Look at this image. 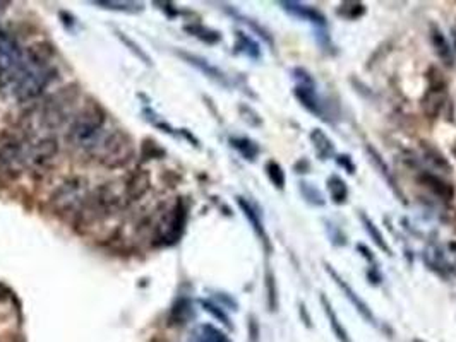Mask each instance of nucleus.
Segmentation results:
<instances>
[{
    "mask_svg": "<svg viewBox=\"0 0 456 342\" xmlns=\"http://www.w3.org/2000/svg\"><path fill=\"white\" fill-rule=\"evenodd\" d=\"M26 68L24 53L16 39L0 31V82L17 81Z\"/></svg>",
    "mask_w": 456,
    "mask_h": 342,
    "instance_id": "7ed1b4c3",
    "label": "nucleus"
},
{
    "mask_svg": "<svg viewBox=\"0 0 456 342\" xmlns=\"http://www.w3.org/2000/svg\"><path fill=\"white\" fill-rule=\"evenodd\" d=\"M181 55L184 57L185 60H189V64H192V66H196L197 68H199V70H203L204 74H206V75H210V77L217 79V81H221V82H225V77H224V74H221V72L218 70L217 67L210 66V64H208L206 60L199 59V57L189 55V53H184V52H182Z\"/></svg>",
    "mask_w": 456,
    "mask_h": 342,
    "instance_id": "5701e85b",
    "label": "nucleus"
},
{
    "mask_svg": "<svg viewBox=\"0 0 456 342\" xmlns=\"http://www.w3.org/2000/svg\"><path fill=\"white\" fill-rule=\"evenodd\" d=\"M190 313V307L188 301H181V303L175 305L174 313H172V320H177L175 323H185Z\"/></svg>",
    "mask_w": 456,
    "mask_h": 342,
    "instance_id": "2f4dec72",
    "label": "nucleus"
},
{
    "mask_svg": "<svg viewBox=\"0 0 456 342\" xmlns=\"http://www.w3.org/2000/svg\"><path fill=\"white\" fill-rule=\"evenodd\" d=\"M249 330H250V336H253V337H250V341L257 342V334H259V332H257V325H256V320H254V319H250Z\"/></svg>",
    "mask_w": 456,
    "mask_h": 342,
    "instance_id": "f704fd0d",
    "label": "nucleus"
},
{
    "mask_svg": "<svg viewBox=\"0 0 456 342\" xmlns=\"http://www.w3.org/2000/svg\"><path fill=\"white\" fill-rule=\"evenodd\" d=\"M184 225L185 209L181 200H177L174 207L165 212V216L161 218L160 225H158L156 228V240L160 241V243H174V241L181 236Z\"/></svg>",
    "mask_w": 456,
    "mask_h": 342,
    "instance_id": "6e6552de",
    "label": "nucleus"
},
{
    "mask_svg": "<svg viewBox=\"0 0 456 342\" xmlns=\"http://www.w3.org/2000/svg\"><path fill=\"white\" fill-rule=\"evenodd\" d=\"M430 39H432V45H434V48H436L439 59L443 60L446 66H450V67L453 66V52H451L450 45H448L446 38L441 35V31H437L436 28H434L432 35H430Z\"/></svg>",
    "mask_w": 456,
    "mask_h": 342,
    "instance_id": "aec40b11",
    "label": "nucleus"
},
{
    "mask_svg": "<svg viewBox=\"0 0 456 342\" xmlns=\"http://www.w3.org/2000/svg\"><path fill=\"white\" fill-rule=\"evenodd\" d=\"M328 189H329V193H331L333 202H335V204H345V202H347L348 187H347V183H345L338 175L329 176Z\"/></svg>",
    "mask_w": 456,
    "mask_h": 342,
    "instance_id": "412c9836",
    "label": "nucleus"
},
{
    "mask_svg": "<svg viewBox=\"0 0 456 342\" xmlns=\"http://www.w3.org/2000/svg\"><path fill=\"white\" fill-rule=\"evenodd\" d=\"M325 267H326V272H328L329 276H331V279L335 281V283L338 284V287H340V289L343 291V294H345V296H347L348 300H350V303L354 305L355 310H357V312L361 313V315L364 316V319L367 320L369 323H374V322H376V319H374V315H372L371 308H369V305L365 303V301L362 300V298L358 296L357 293H355V291H354V287H352L350 284H348L347 281H345L343 277L340 276V274L336 272L335 269L331 267V265H329V264H325Z\"/></svg>",
    "mask_w": 456,
    "mask_h": 342,
    "instance_id": "9d476101",
    "label": "nucleus"
},
{
    "mask_svg": "<svg viewBox=\"0 0 456 342\" xmlns=\"http://www.w3.org/2000/svg\"><path fill=\"white\" fill-rule=\"evenodd\" d=\"M364 12H365L364 3H358V2L342 3V9H340V14L348 17V19H357V17L362 16Z\"/></svg>",
    "mask_w": 456,
    "mask_h": 342,
    "instance_id": "7c9ffc66",
    "label": "nucleus"
},
{
    "mask_svg": "<svg viewBox=\"0 0 456 342\" xmlns=\"http://www.w3.org/2000/svg\"><path fill=\"white\" fill-rule=\"evenodd\" d=\"M293 93H295V98L299 99L305 110L314 113L316 117H322V115H325L321 102H319L318 95H316L314 91V84H297L295 91Z\"/></svg>",
    "mask_w": 456,
    "mask_h": 342,
    "instance_id": "f8f14e48",
    "label": "nucleus"
},
{
    "mask_svg": "<svg viewBox=\"0 0 456 342\" xmlns=\"http://www.w3.org/2000/svg\"><path fill=\"white\" fill-rule=\"evenodd\" d=\"M300 189H302L304 197L309 200V202L314 205H325L322 193L319 192L314 185H311V183H300Z\"/></svg>",
    "mask_w": 456,
    "mask_h": 342,
    "instance_id": "c756f323",
    "label": "nucleus"
},
{
    "mask_svg": "<svg viewBox=\"0 0 456 342\" xmlns=\"http://www.w3.org/2000/svg\"><path fill=\"white\" fill-rule=\"evenodd\" d=\"M321 303H322V308H325L326 316H328V320H329V327H331V330H333V334L336 336V339H338L340 342H354L352 341L350 334H348V330L345 329L343 323L340 322L338 315H336V312L333 310L331 303H329L328 298H326V294H321Z\"/></svg>",
    "mask_w": 456,
    "mask_h": 342,
    "instance_id": "dca6fc26",
    "label": "nucleus"
},
{
    "mask_svg": "<svg viewBox=\"0 0 456 342\" xmlns=\"http://www.w3.org/2000/svg\"><path fill=\"white\" fill-rule=\"evenodd\" d=\"M338 163L342 164L343 168H347L348 173H352V175H354V173H355V164L352 163L350 156H338Z\"/></svg>",
    "mask_w": 456,
    "mask_h": 342,
    "instance_id": "72a5a7b5",
    "label": "nucleus"
},
{
    "mask_svg": "<svg viewBox=\"0 0 456 342\" xmlns=\"http://www.w3.org/2000/svg\"><path fill=\"white\" fill-rule=\"evenodd\" d=\"M149 185H152V178H149V173L146 170H139L138 173L129 178L127 187H125V193L131 200H138L145 196L146 192L149 190Z\"/></svg>",
    "mask_w": 456,
    "mask_h": 342,
    "instance_id": "2eb2a0df",
    "label": "nucleus"
},
{
    "mask_svg": "<svg viewBox=\"0 0 456 342\" xmlns=\"http://www.w3.org/2000/svg\"><path fill=\"white\" fill-rule=\"evenodd\" d=\"M420 183H422V185H426L427 189L432 190L436 196L443 197V199H451V196H453V190H451V187L448 185V183H444L443 180L439 178V176H434V175H429V173H423V175L420 176Z\"/></svg>",
    "mask_w": 456,
    "mask_h": 342,
    "instance_id": "6ab92c4d",
    "label": "nucleus"
},
{
    "mask_svg": "<svg viewBox=\"0 0 456 342\" xmlns=\"http://www.w3.org/2000/svg\"><path fill=\"white\" fill-rule=\"evenodd\" d=\"M53 57V46L46 41H38L31 45L26 50L28 64H31L35 68H45L48 67V62Z\"/></svg>",
    "mask_w": 456,
    "mask_h": 342,
    "instance_id": "4468645a",
    "label": "nucleus"
},
{
    "mask_svg": "<svg viewBox=\"0 0 456 342\" xmlns=\"http://www.w3.org/2000/svg\"><path fill=\"white\" fill-rule=\"evenodd\" d=\"M453 154L456 156V142H455V147H453Z\"/></svg>",
    "mask_w": 456,
    "mask_h": 342,
    "instance_id": "e433bc0d",
    "label": "nucleus"
},
{
    "mask_svg": "<svg viewBox=\"0 0 456 342\" xmlns=\"http://www.w3.org/2000/svg\"><path fill=\"white\" fill-rule=\"evenodd\" d=\"M103 125H105V113L98 104H89L74 118L73 125L67 132V139L79 149L95 151L100 140L103 139Z\"/></svg>",
    "mask_w": 456,
    "mask_h": 342,
    "instance_id": "f257e3e1",
    "label": "nucleus"
},
{
    "mask_svg": "<svg viewBox=\"0 0 456 342\" xmlns=\"http://www.w3.org/2000/svg\"><path fill=\"white\" fill-rule=\"evenodd\" d=\"M203 307H204V310H206L208 313H211V315H213L215 319H218V320H220V322H224L227 327H232V323H230L228 316L225 315L224 310H220L218 307H215L213 303H208V301H203Z\"/></svg>",
    "mask_w": 456,
    "mask_h": 342,
    "instance_id": "473e14b6",
    "label": "nucleus"
},
{
    "mask_svg": "<svg viewBox=\"0 0 456 342\" xmlns=\"http://www.w3.org/2000/svg\"><path fill=\"white\" fill-rule=\"evenodd\" d=\"M361 219H362V222H364V228H365V231H367V233H369V236H371V238L374 240V243L378 245V247H379L381 250H383V251H386V254H391V248L387 247L386 240H384L383 233L379 231V228H378V226H376L374 222H372L371 219H369L367 216L364 214V212H362V214H361Z\"/></svg>",
    "mask_w": 456,
    "mask_h": 342,
    "instance_id": "b1692460",
    "label": "nucleus"
},
{
    "mask_svg": "<svg viewBox=\"0 0 456 342\" xmlns=\"http://www.w3.org/2000/svg\"><path fill=\"white\" fill-rule=\"evenodd\" d=\"M57 151H59V144H57L55 137H45V139L38 140L33 147L26 153V161L37 168H43L55 158Z\"/></svg>",
    "mask_w": 456,
    "mask_h": 342,
    "instance_id": "9b49d317",
    "label": "nucleus"
},
{
    "mask_svg": "<svg viewBox=\"0 0 456 342\" xmlns=\"http://www.w3.org/2000/svg\"><path fill=\"white\" fill-rule=\"evenodd\" d=\"M95 153L105 167L120 168L132 160L134 146H132L131 137L125 132L113 131L110 134L103 135V139L96 146Z\"/></svg>",
    "mask_w": 456,
    "mask_h": 342,
    "instance_id": "f03ea898",
    "label": "nucleus"
},
{
    "mask_svg": "<svg viewBox=\"0 0 456 342\" xmlns=\"http://www.w3.org/2000/svg\"><path fill=\"white\" fill-rule=\"evenodd\" d=\"M367 153H369V158H371V161H372V163H374L376 167H378L379 170H381V173H383V175H384V178H386V180H390V183H391V187H393V190H396V187H394V180H393V176H391L390 170H387V168H386V164H384L383 158L379 156V153H378V151H376L374 147L367 146Z\"/></svg>",
    "mask_w": 456,
    "mask_h": 342,
    "instance_id": "cd10ccee",
    "label": "nucleus"
},
{
    "mask_svg": "<svg viewBox=\"0 0 456 342\" xmlns=\"http://www.w3.org/2000/svg\"><path fill=\"white\" fill-rule=\"evenodd\" d=\"M266 291H268L269 310H271V312H275L276 307H278V291H276L275 276H273L271 271H268V274H266Z\"/></svg>",
    "mask_w": 456,
    "mask_h": 342,
    "instance_id": "c85d7f7f",
    "label": "nucleus"
},
{
    "mask_svg": "<svg viewBox=\"0 0 456 342\" xmlns=\"http://www.w3.org/2000/svg\"><path fill=\"white\" fill-rule=\"evenodd\" d=\"M455 46H456V31H455Z\"/></svg>",
    "mask_w": 456,
    "mask_h": 342,
    "instance_id": "4c0bfd02",
    "label": "nucleus"
},
{
    "mask_svg": "<svg viewBox=\"0 0 456 342\" xmlns=\"http://www.w3.org/2000/svg\"><path fill=\"white\" fill-rule=\"evenodd\" d=\"M266 175L269 178V182L273 183V185L276 187L278 190H283L285 189V171H283V168L280 167L276 161H268L266 163Z\"/></svg>",
    "mask_w": 456,
    "mask_h": 342,
    "instance_id": "a878e982",
    "label": "nucleus"
},
{
    "mask_svg": "<svg viewBox=\"0 0 456 342\" xmlns=\"http://www.w3.org/2000/svg\"><path fill=\"white\" fill-rule=\"evenodd\" d=\"M311 142L314 146L316 153L321 156V160H329V158L335 156V146H333L331 139L321 129H314L311 132Z\"/></svg>",
    "mask_w": 456,
    "mask_h": 342,
    "instance_id": "a211bd4d",
    "label": "nucleus"
},
{
    "mask_svg": "<svg viewBox=\"0 0 456 342\" xmlns=\"http://www.w3.org/2000/svg\"><path fill=\"white\" fill-rule=\"evenodd\" d=\"M23 163H26V151L21 137L9 131L0 132V175L12 176Z\"/></svg>",
    "mask_w": 456,
    "mask_h": 342,
    "instance_id": "39448f33",
    "label": "nucleus"
},
{
    "mask_svg": "<svg viewBox=\"0 0 456 342\" xmlns=\"http://www.w3.org/2000/svg\"><path fill=\"white\" fill-rule=\"evenodd\" d=\"M444 102H446V84H444L443 77L430 75L429 89L422 98L423 113L430 118H436L443 110Z\"/></svg>",
    "mask_w": 456,
    "mask_h": 342,
    "instance_id": "1a4fd4ad",
    "label": "nucleus"
},
{
    "mask_svg": "<svg viewBox=\"0 0 456 342\" xmlns=\"http://www.w3.org/2000/svg\"><path fill=\"white\" fill-rule=\"evenodd\" d=\"M55 77V70L50 67L45 68H33L21 74V77L16 81V88H14V96L17 102L28 103L31 99L38 98L43 91L50 86V82Z\"/></svg>",
    "mask_w": 456,
    "mask_h": 342,
    "instance_id": "20e7f679",
    "label": "nucleus"
},
{
    "mask_svg": "<svg viewBox=\"0 0 456 342\" xmlns=\"http://www.w3.org/2000/svg\"><path fill=\"white\" fill-rule=\"evenodd\" d=\"M74 99H76V91L71 88H66L64 91L57 93L55 96H52L48 103L43 108V124L48 129L59 127L60 124H64L67 118V115L71 113V108H73Z\"/></svg>",
    "mask_w": 456,
    "mask_h": 342,
    "instance_id": "0eeeda50",
    "label": "nucleus"
},
{
    "mask_svg": "<svg viewBox=\"0 0 456 342\" xmlns=\"http://www.w3.org/2000/svg\"><path fill=\"white\" fill-rule=\"evenodd\" d=\"M230 144H232V146L235 147V149L249 161H254L256 160L257 154H259V147H257V144L250 139H244V137H239V139H230Z\"/></svg>",
    "mask_w": 456,
    "mask_h": 342,
    "instance_id": "4be33fe9",
    "label": "nucleus"
},
{
    "mask_svg": "<svg viewBox=\"0 0 456 342\" xmlns=\"http://www.w3.org/2000/svg\"><path fill=\"white\" fill-rule=\"evenodd\" d=\"M280 6H282L286 12L292 14V16L309 21V23L319 24V26H325L326 24L325 16H322L319 10H316L314 7L304 6V3L300 2H280Z\"/></svg>",
    "mask_w": 456,
    "mask_h": 342,
    "instance_id": "ddd939ff",
    "label": "nucleus"
},
{
    "mask_svg": "<svg viewBox=\"0 0 456 342\" xmlns=\"http://www.w3.org/2000/svg\"><path fill=\"white\" fill-rule=\"evenodd\" d=\"M197 342H232L221 330L213 325H201L197 334Z\"/></svg>",
    "mask_w": 456,
    "mask_h": 342,
    "instance_id": "393cba45",
    "label": "nucleus"
},
{
    "mask_svg": "<svg viewBox=\"0 0 456 342\" xmlns=\"http://www.w3.org/2000/svg\"><path fill=\"white\" fill-rule=\"evenodd\" d=\"M417 342H420V341H417Z\"/></svg>",
    "mask_w": 456,
    "mask_h": 342,
    "instance_id": "58836bf2",
    "label": "nucleus"
},
{
    "mask_svg": "<svg viewBox=\"0 0 456 342\" xmlns=\"http://www.w3.org/2000/svg\"><path fill=\"white\" fill-rule=\"evenodd\" d=\"M86 193H88V187L82 178H71L66 183L59 187V189L53 192L52 196V204L53 209L57 212H71L74 209H81V205L84 204Z\"/></svg>",
    "mask_w": 456,
    "mask_h": 342,
    "instance_id": "423d86ee",
    "label": "nucleus"
},
{
    "mask_svg": "<svg viewBox=\"0 0 456 342\" xmlns=\"http://www.w3.org/2000/svg\"><path fill=\"white\" fill-rule=\"evenodd\" d=\"M185 30H188L189 33H192L194 36H197L199 39H203V41L210 43V45L218 43L221 38L220 33H217V31H213V30H208V28H204V26H199V24H197V26H188Z\"/></svg>",
    "mask_w": 456,
    "mask_h": 342,
    "instance_id": "bb28decb",
    "label": "nucleus"
},
{
    "mask_svg": "<svg viewBox=\"0 0 456 342\" xmlns=\"http://www.w3.org/2000/svg\"><path fill=\"white\" fill-rule=\"evenodd\" d=\"M6 6H7V2H0V14L3 12V9H6Z\"/></svg>",
    "mask_w": 456,
    "mask_h": 342,
    "instance_id": "c9c22d12",
    "label": "nucleus"
},
{
    "mask_svg": "<svg viewBox=\"0 0 456 342\" xmlns=\"http://www.w3.org/2000/svg\"><path fill=\"white\" fill-rule=\"evenodd\" d=\"M237 202H239L240 209H242L244 214H246V218L249 219L250 226H253V228H254L256 235L259 236L261 241H263V243H264V247H266L268 250H271V245H269V238H268L266 231H264V226H263V222H261V219H259V216H257V212L254 211V209L250 207V205L247 204L246 200L242 199V197H239V199H237Z\"/></svg>",
    "mask_w": 456,
    "mask_h": 342,
    "instance_id": "f3484780",
    "label": "nucleus"
}]
</instances>
